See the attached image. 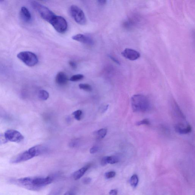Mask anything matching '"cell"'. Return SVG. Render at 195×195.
Masks as SVG:
<instances>
[{"label": "cell", "mask_w": 195, "mask_h": 195, "mask_svg": "<svg viewBox=\"0 0 195 195\" xmlns=\"http://www.w3.org/2000/svg\"><path fill=\"white\" fill-rule=\"evenodd\" d=\"M72 39L85 44L90 45L93 44V41L91 38L83 34H78L74 35L72 37Z\"/></svg>", "instance_id": "cell-12"}, {"label": "cell", "mask_w": 195, "mask_h": 195, "mask_svg": "<svg viewBox=\"0 0 195 195\" xmlns=\"http://www.w3.org/2000/svg\"><path fill=\"white\" fill-rule=\"evenodd\" d=\"M71 16L77 23L80 25H85L87 20L84 13L81 9L76 6L72 5L70 8Z\"/></svg>", "instance_id": "cell-5"}, {"label": "cell", "mask_w": 195, "mask_h": 195, "mask_svg": "<svg viewBox=\"0 0 195 195\" xmlns=\"http://www.w3.org/2000/svg\"><path fill=\"white\" fill-rule=\"evenodd\" d=\"M91 178H86L84 179L83 180V183L85 184H88L91 183Z\"/></svg>", "instance_id": "cell-31"}, {"label": "cell", "mask_w": 195, "mask_h": 195, "mask_svg": "<svg viewBox=\"0 0 195 195\" xmlns=\"http://www.w3.org/2000/svg\"><path fill=\"white\" fill-rule=\"evenodd\" d=\"M64 195H75V194L73 191H70L67 192Z\"/></svg>", "instance_id": "cell-34"}, {"label": "cell", "mask_w": 195, "mask_h": 195, "mask_svg": "<svg viewBox=\"0 0 195 195\" xmlns=\"http://www.w3.org/2000/svg\"><path fill=\"white\" fill-rule=\"evenodd\" d=\"M69 65L72 69H76L77 68V64L74 61H71L69 62Z\"/></svg>", "instance_id": "cell-30"}, {"label": "cell", "mask_w": 195, "mask_h": 195, "mask_svg": "<svg viewBox=\"0 0 195 195\" xmlns=\"http://www.w3.org/2000/svg\"><path fill=\"white\" fill-rule=\"evenodd\" d=\"M116 175V173L114 171H111L107 172L105 173V177L108 179H110L114 178Z\"/></svg>", "instance_id": "cell-26"}, {"label": "cell", "mask_w": 195, "mask_h": 195, "mask_svg": "<svg viewBox=\"0 0 195 195\" xmlns=\"http://www.w3.org/2000/svg\"><path fill=\"white\" fill-rule=\"evenodd\" d=\"M101 163L102 166H105L107 165V163L106 162V156L103 158L101 160Z\"/></svg>", "instance_id": "cell-32"}, {"label": "cell", "mask_w": 195, "mask_h": 195, "mask_svg": "<svg viewBox=\"0 0 195 195\" xmlns=\"http://www.w3.org/2000/svg\"><path fill=\"white\" fill-rule=\"evenodd\" d=\"M39 97L43 100H46L49 98V94L47 91L45 90H41L39 93Z\"/></svg>", "instance_id": "cell-20"}, {"label": "cell", "mask_w": 195, "mask_h": 195, "mask_svg": "<svg viewBox=\"0 0 195 195\" xmlns=\"http://www.w3.org/2000/svg\"><path fill=\"white\" fill-rule=\"evenodd\" d=\"M31 4L32 7L39 14L42 18L49 23L56 15L47 7L38 2L32 1Z\"/></svg>", "instance_id": "cell-3"}, {"label": "cell", "mask_w": 195, "mask_h": 195, "mask_svg": "<svg viewBox=\"0 0 195 195\" xmlns=\"http://www.w3.org/2000/svg\"><path fill=\"white\" fill-rule=\"evenodd\" d=\"M98 2L100 4L102 5H103L105 4L106 2V1H102V0H101V1H98Z\"/></svg>", "instance_id": "cell-37"}, {"label": "cell", "mask_w": 195, "mask_h": 195, "mask_svg": "<svg viewBox=\"0 0 195 195\" xmlns=\"http://www.w3.org/2000/svg\"><path fill=\"white\" fill-rule=\"evenodd\" d=\"M90 167H91V165L89 164V165H87L75 172L73 175L74 179L75 180L80 179L84 175L85 172L87 171V170Z\"/></svg>", "instance_id": "cell-16"}, {"label": "cell", "mask_w": 195, "mask_h": 195, "mask_svg": "<svg viewBox=\"0 0 195 195\" xmlns=\"http://www.w3.org/2000/svg\"><path fill=\"white\" fill-rule=\"evenodd\" d=\"M122 55L126 59L132 61L136 60L140 57V53L131 49H126L122 51Z\"/></svg>", "instance_id": "cell-9"}, {"label": "cell", "mask_w": 195, "mask_h": 195, "mask_svg": "<svg viewBox=\"0 0 195 195\" xmlns=\"http://www.w3.org/2000/svg\"><path fill=\"white\" fill-rule=\"evenodd\" d=\"M150 124L149 120L148 119H143V120L137 122L136 125L140 126L141 125H149Z\"/></svg>", "instance_id": "cell-24"}, {"label": "cell", "mask_w": 195, "mask_h": 195, "mask_svg": "<svg viewBox=\"0 0 195 195\" xmlns=\"http://www.w3.org/2000/svg\"><path fill=\"white\" fill-rule=\"evenodd\" d=\"M8 141L4 134H0V144H5Z\"/></svg>", "instance_id": "cell-25"}, {"label": "cell", "mask_w": 195, "mask_h": 195, "mask_svg": "<svg viewBox=\"0 0 195 195\" xmlns=\"http://www.w3.org/2000/svg\"><path fill=\"white\" fill-rule=\"evenodd\" d=\"M109 57L110 58V59H112V60L114 62L116 63H117V64L119 63V61L117 60V59H116L115 58H114V57H112V56H109Z\"/></svg>", "instance_id": "cell-36"}, {"label": "cell", "mask_w": 195, "mask_h": 195, "mask_svg": "<svg viewBox=\"0 0 195 195\" xmlns=\"http://www.w3.org/2000/svg\"><path fill=\"white\" fill-rule=\"evenodd\" d=\"M83 77L84 76L83 75L78 74V75H72V76L71 77L70 80V81L72 82H76L82 80V79L83 78Z\"/></svg>", "instance_id": "cell-22"}, {"label": "cell", "mask_w": 195, "mask_h": 195, "mask_svg": "<svg viewBox=\"0 0 195 195\" xmlns=\"http://www.w3.org/2000/svg\"><path fill=\"white\" fill-rule=\"evenodd\" d=\"M18 58L29 67H34L38 62V59L34 53L29 51H22L18 54Z\"/></svg>", "instance_id": "cell-4"}, {"label": "cell", "mask_w": 195, "mask_h": 195, "mask_svg": "<svg viewBox=\"0 0 195 195\" xmlns=\"http://www.w3.org/2000/svg\"><path fill=\"white\" fill-rule=\"evenodd\" d=\"M52 181V178L50 177L46 178L27 177L13 180L12 183L27 189L38 191L50 184Z\"/></svg>", "instance_id": "cell-1"}, {"label": "cell", "mask_w": 195, "mask_h": 195, "mask_svg": "<svg viewBox=\"0 0 195 195\" xmlns=\"http://www.w3.org/2000/svg\"><path fill=\"white\" fill-rule=\"evenodd\" d=\"M61 190L60 189H58L56 190H54L52 192H51L48 195H59L61 193Z\"/></svg>", "instance_id": "cell-27"}, {"label": "cell", "mask_w": 195, "mask_h": 195, "mask_svg": "<svg viewBox=\"0 0 195 195\" xmlns=\"http://www.w3.org/2000/svg\"><path fill=\"white\" fill-rule=\"evenodd\" d=\"M172 110L176 117L183 120H186L184 114L182 112L181 109L174 100H172L171 102Z\"/></svg>", "instance_id": "cell-11"}, {"label": "cell", "mask_w": 195, "mask_h": 195, "mask_svg": "<svg viewBox=\"0 0 195 195\" xmlns=\"http://www.w3.org/2000/svg\"><path fill=\"white\" fill-rule=\"evenodd\" d=\"M79 87L80 89H83L87 91H91L92 90L91 85L86 83H81L79 85Z\"/></svg>", "instance_id": "cell-21"}, {"label": "cell", "mask_w": 195, "mask_h": 195, "mask_svg": "<svg viewBox=\"0 0 195 195\" xmlns=\"http://www.w3.org/2000/svg\"><path fill=\"white\" fill-rule=\"evenodd\" d=\"M50 23L56 31L60 33H65L68 26L67 21L63 17L55 15Z\"/></svg>", "instance_id": "cell-6"}, {"label": "cell", "mask_w": 195, "mask_h": 195, "mask_svg": "<svg viewBox=\"0 0 195 195\" xmlns=\"http://www.w3.org/2000/svg\"><path fill=\"white\" fill-rule=\"evenodd\" d=\"M8 141L20 143L24 139V136L20 132L14 130H8L4 133Z\"/></svg>", "instance_id": "cell-7"}, {"label": "cell", "mask_w": 195, "mask_h": 195, "mask_svg": "<svg viewBox=\"0 0 195 195\" xmlns=\"http://www.w3.org/2000/svg\"><path fill=\"white\" fill-rule=\"evenodd\" d=\"M117 190L113 189L109 192V195H117Z\"/></svg>", "instance_id": "cell-33"}, {"label": "cell", "mask_w": 195, "mask_h": 195, "mask_svg": "<svg viewBox=\"0 0 195 195\" xmlns=\"http://www.w3.org/2000/svg\"><path fill=\"white\" fill-rule=\"evenodd\" d=\"M56 83L60 85H64L68 83L69 79L67 75L63 72H60L57 74L56 76Z\"/></svg>", "instance_id": "cell-13"}, {"label": "cell", "mask_w": 195, "mask_h": 195, "mask_svg": "<svg viewBox=\"0 0 195 195\" xmlns=\"http://www.w3.org/2000/svg\"><path fill=\"white\" fill-rule=\"evenodd\" d=\"M79 142L77 140H75L71 142L70 145L71 147H75L78 145Z\"/></svg>", "instance_id": "cell-29"}, {"label": "cell", "mask_w": 195, "mask_h": 195, "mask_svg": "<svg viewBox=\"0 0 195 195\" xmlns=\"http://www.w3.org/2000/svg\"><path fill=\"white\" fill-rule=\"evenodd\" d=\"M106 159L108 164H115L119 161L118 157L116 156H106Z\"/></svg>", "instance_id": "cell-19"}, {"label": "cell", "mask_w": 195, "mask_h": 195, "mask_svg": "<svg viewBox=\"0 0 195 195\" xmlns=\"http://www.w3.org/2000/svg\"><path fill=\"white\" fill-rule=\"evenodd\" d=\"M28 150L35 157L43 154L45 151V148L43 146L37 145L30 148Z\"/></svg>", "instance_id": "cell-15"}, {"label": "cell", "mask_w": 195, "mask_h": 195, "mask_svg": "<svg viewBox=\"0 0 195 195\" xmlns=\"http://www.w3.org/2000/svg\"><path fill=\"white\" fill-rule=\"evenodd\" d=\"M131 104L133 112H146L149 110L151 104L149 99L144 95H135L131 98Z\"/></svg>", "instance_id": "cell-2"}, {"label": "cell", "mask_w": 195, "mask_h": 195, "mask_svg": "<svg viewBox=\"0 0 195 195\" xmlns=\"http://www.w3.org/2000/svg\"><path fill=\"white\" fill-rule=\"evenodd\" d=\"M139 179L138 176L136 174L132 176L130 179V184L133 188H135L137 186Z\"/></svg>", "instance_id": "cell-18"}, {"label": "cell", "mask_w": 195, "mask_h": 195, "mask_svg": "<svg viewBox=\"0 0 195 195\" xmlns=\"http://www.w3.org/2000/svg\"><path fill=\"white\" fill-rule=\"evenodd\" d=\"M20 15L21 18L26 22H28L31 20V14L28 9L25 7L21 8Z\"/></svg>", "instance_id": "cell-14"}, {"label": "cell", "mask_w": 195, "mask_h": 195, "mask_svg": "<svg viewBox=\"0 0 195 195\" xmlns=\"http://www.w3.org/2000/svg\"><path fill=\"white\" fill-rule=\"evenodd\" d=\"M33 157V156L28 150L24 151L14 156L11 159L10 162L12 164L20 163L30 160Z\"/></svg>", "instance_id": "cell-8"}, {"label": "cell", "mask_w": 195, "mask_h": 195, "mask_svg": "<svg viewBox=\"0 0 195 195\" xmlns=\"http://www.w3.org/2000/svg\"><path fill=\"white\" fill-rule=\"evenodd\" d=\"M108 105L104 106H102V107L101 108V112H106V110H107V109H108Z\"/></svg>", "instance_id": "cell-35"}, {"label": "cell", "mask_w": 195, "mask_h": 195, "mask_svg": "<svg viewBox=\"0 0 195 195\" xmlns=\"http://www.w3.org/2000/svg\"><path fill=\"white\" fill-rule=\"evenodd\" d=\"M83 114L82 111L79 110L74 112L72 113V115L74 116L75 118L77 120H80L81 119V116Z\"/></svg>", "instance_id": "cell-23"}, {"label": "cell", "mask_w": 195, "mask_h": 195, "mask_svg": "<svg viewBox=\"0 0 195 195\" xmlns=\"http://www.w3.org/2000/svg\"><path fill=\"white\" fill-rule=\"evenodd\" d=\"M192 128L189 124H185L183 122H179L175 126V130L177 133L181 135L187 134L191 132Z\"/></svg>", "instance_id": "cell-10"}, {"label": "cell", "mask_w": 195, "mask_h": 195, "mask_svg": "<svg viewBox=\"0 0 195 195\" xmlns=\"http://www.w3.org/2000/svg\"><path fill=\"white\" fill-rule=\"evenodd\" d=\"M98 150V148L97 146H93L90 149V152L91 154H93L97 152Z\"/></svg>", "instance_id": "cell-28"}, {"label": "cell", "mask_w": 195, "mask_h": 195, "mask_svg": "<svg viewBox=\"0 0 195 195\" xmlns=\"http://www.w3.org/2000/svg\"><path fill=\"white\" fill-rule=\"evenodd\" d=\"M107 129L105 128H102L96 131L95 133L97 137L101 138V139H103L106 136V135L107 134Z\"/></svg>", "instance_id": "cell-17"}]
</instances>
